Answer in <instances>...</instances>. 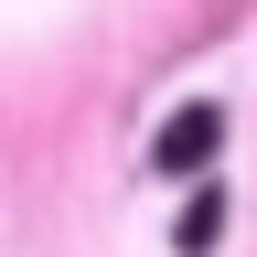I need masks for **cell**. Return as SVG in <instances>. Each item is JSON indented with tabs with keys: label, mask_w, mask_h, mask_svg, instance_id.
I'll return each mask as SVG.
<instances>
[{
	"label": "cell",
	"mask_w": 257,
	"mask_h": 257,
	"mask_svg": "<svg viewBox=\"0 0 257 257\" xmlns=\"http://www.w3.org/2000/svg\"><path fill=\"white\" fill-rule=\"evenodd\" d=\"M214 140H225V107H172V118H161V140H150V161H161V172H204Z\"/></svg>",
	"instance_id": "cell-1"
},
{
	"label": "cell",
	"mask_w": 257,
	"mask_h": 257,
	"mask_svg": "<svg viewBox=\"0 0 257 257\" xmlns=\"http://www.w3.org/2000/svg\"><path fill=\"white\" fill-rule=\"evenodd\" d=\"M172 236H182V257H214V236H225V193H193Z\"/></svg>",
	"instance_id": "cell-2"
}]
</instances>
